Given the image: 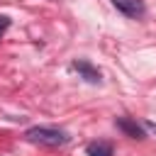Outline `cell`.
Here are the masks:
<instances>
[{
  "instance_id": "cell-1",
  "label": "cell",
  "mask_w": 156,
  "mask_h": 156,
  "mask_svg": "<svg viewBox=\"0 0 156 156\" xmlns=\"http://www.w3.org/2000/svg\"><path fill=\"white\" fill-rule=\"evenodd\" d=\"M24 139L39 146H63L68 141V134L56 127H32L24 132Z\"/></svg>"
},
{
  "instance_id": "cell-2",
  "label": "cell",
  "mask_w": 156,
  "mask_h": 156,
  "mask_svg": "<svg viewBox=\"0 0 156 156\" xmlns=\"http://www.w3.org/2000/svg\"><path fill=\"white\" fill-rule=\"evenodd\" d=\"M112 5H115L122 15H127V17H141V15L146 12L144 0H112Z\"/></svg>"
},
{
  "instance_id": "cell-3",
  "label": "cell",
  "mask_w": 156,
  "mask_h": 156,
  "mask_svg": "<svg viewBox=\"0 0 156 156\" xmlns=\"http://www.w3.org/2000/svg\"><path fill=\"white\" fill-rule=\"evenodd\" d=\"M73 68L80 73V78H85L88 83H100V71L95 66H90L88 61H73Z\"/></svg>"
},
{
  "instance_id": "cell-4",
  "label": "cell",
  "mask_w": 156,
  "mask_h": 156,
  "mask_svg": "<svg viewBox=\"0 0 156 156\" xmlns=\"http://www.w3.org/2000/svg\"><path fill=\"white\" fill-rule=\"evenodd\" d=\"M117 127H119L127 136H132V139H144V129H141L136 122L127 119V117H117Z\"/></svg>"
},
{
  "instance_id": "cell-5",
  "label": "cell",
  "mask_w": 156,
  "mask_h": 156,
  "mask_svg": "<svg viewBox=\"0 0 156 156\" xmlns=\"http://www.w3.org/2000/svg\"><path fill=\"white\" fill-rule=\"evenodd\" d=\"M88 154L90 156H112V146L107 141H93V144H88Z\"/></svg>"
},
{
  "instance_id": "cell-6",
  "label": "cell",
  "mask_w": 156,
  "mask_h": 156,
  "mask_svg": "<svg viewBox=\"0 0 156 156\" xmlns=\"http://www.w3.org/2000/svg\"><path fill=\"white\" fill-rule=\"evenodd\" d=\"M7 27H10V20H7V17H0V34H2Z\"/></svg>"
},
{
  "instance_id": "cell-7",
  "label": "cell",
  "mask_w": 156,
  "mask_h": 156,
  "mask_svg": "<svg viewBox=\"0 0 156 156\" xmlns=\"http://www.w3.org/2000/svg\"><path fill=\"white\" fill-rule=\"evenodd\" d=\"M146 127H149V129H151V132H156V124H151V122H149V124H146Z\"/></svg>"
}]
</instances>
